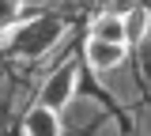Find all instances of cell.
Returning a JSON list of instances; mask_svg holds the SVG:
<instances>
[{
  "label": "cell",
  "instance_id": "8992f818",
  "mask_svg": "<svg viewBox=\"0 0 151 136\" xmlns=\"http://www.w3.org/2000/svg\"><path fill=\"white\" fill-rule=\"evenodd\" d=\"M147 12H144V8H136V12H129V15H125V30H129V45L132 42H144V34H147Z\"/></svg>",
  "mask_w": 151,
  "mask_h": 136
},
{
  "label": "cell",
  "instance_id": "7a4b0ae2",
  "mask_svg": "<svg viewBox=\"0 0 151 136\" xmlns=\"http://www.w3.org/2000/svg\"><path fill=\"white\" fill-rule=\"evenodd\" d=\"M76 83H79V68H76V64H60L57 72H49V76H45L38 102L60 114V110H64V106L72 102V95H76Z\"/></svg>",
  "mask_w": 151,
  "mask_h": 136
},
{
  "label": "cell",
  "instance_id": "6da1fadb",
  "mask_svg": "<svg viewBox=\"0 0 151 136\" xmlns=\"http://www.w3.org/2000/svg\"><path fill=\"white\" fill-rule=\"evenodd\" d=\"M68 34V23L60 15H34V19H19L12 30H4V53L19 60H38L53 49L57 42Z\"/></svg>",
  "mask_w": 151,
  "mask_h": 136
},
{
  "label": "cell",
  "instance_id": "52a82bcc",
  "mask_svg": "<svg viewBox=\"0 0 151 136\" xmlns=\"http://www.w3.org/2000/svg\"><path fill=\"white\" fill-rule=\"evenodd\" d=\"M23 19V0H0V34Z\"/></svg>",
  "mask_w": 151,
  "mask_h": 136
},
{
  "label": "cell",
  "instance_id": "5b68a950",
  "mask_svg": "<svg viewBox=\"0 0 151 136\" xmlns=\"http://www.w3.org/2000/svg\"><path fill=\"white\" fill-rule=\"evenodd\" d=\"M91 38H102V42H125V45H129L125 19H121V15H113V12H102V15L91 23Z\"/></svg>",
  "mask_w": 151,
  "mask_h": 136
},
{
  "label": "cell",
  "instance_id": "ba28073f",
  "mask_svg": "<svg viewBox=\"0 0 151 136\" xmlns=\"http://www.w3.org/2000/svg\"><path fill=\"white\" fill-rule=\"evenodd\" d=\"M113 15H121V19H125V15H129V12H136V4H132V0H113V8H110Z\"/></svg>",
  "mask_w": 151,
  "mask_h": 136
},
{
  "label": "cell",
  "instance_id": "3957f363",
  "mask_svg": "<svg viewBox=\"0 0 151 136\" xmlns=\"http://www.w3.org/2000/svg\"><path fill=\"white\" fill-rule=\"evenodd\" d=\"M125 42H102V38H91L87 42V64H91L94 72H110L117 68L121 60H125Z\"/></svg>",
  "mask_w": 151,
  "mask_h": 136
},
{
  "label": "cell",
  "instance_id": "277c9868",
  "mask_svg": "<svg viewBox=\"0 0 151 136\" xmlns=\"http://www.w3.org/2000/svg\"><path fill=\"white\" fill-rule=\"evenodd\" d=\"M23 136H60V117L49 106H30V114L23 117Z\"/></svg>",
  "mask_w": 151,
  "mask_h": 136
}]
</instances>
